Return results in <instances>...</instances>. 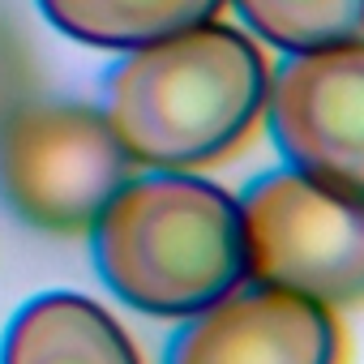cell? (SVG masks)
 <instances>
[{
    "instance_id": "cell-1",
    "label": "cell",
    "mask_w": 364,
    "mask_h": 364,
    "mask_svg": "<svg viewBox=\"0 0 364 364\" xmlns=\"http://www.w3.org/2000/svg\"><path fill=\"white\" fill-rule=\"evenodd\" d=\"M266 86L262 48L215 18L124 52L103 77V116L137 167L202 171L249 141Z\"/></svg>"
},
{
    "instance_id": "cell-2",
    "label": "cell",
    "mask_w": 364,
    "mask_h": 364,
    "mask_svg": "<svg viewBox=\"0 0 364 364\" xmlns=\"http://www.w3.org/2000/svg\"><path fill=\"white\" fill-rule=\"evenodd\" d=\"M86 236L103 287L146 317L185 321L249 279L236 193L198 171L129 176Z\"/></svg>"
},
{
    "instance_id": "cell-3",
    "label": "cell",
    "mask_w": 364,
    "mask_h": 364,
    "mask_svg": "<svg viewBox=\"0 0 364 364\" xmlns=\"http://www.w3.org/2000/svg\"><path fill=\"white\" fill-rule=\"evenodd\" d=\"M245 228V270L330 313L364 304V202L334 193L291 167L253 176L236 198Z\"/></svg>"
},
{
    "instance_id": "cell-4",
    "label": "cell",
    "mask_w": 364,
    "mask_h": 364,
    "mask_svg": "<svg viewBox=\"0 0 364 364\" xmlns=\"http://www.w3.org/2000/svg\"><path fill=\"white\" fill-rule=\"evenodd\" d=\"M133 167L103 107L26 99L0 120V198L39 232L86 236Z\"/></svg>"
},
{
    "instance_id": "cell-5",
    "label": "cell",
    "mask_w": 364,
    "mask_h": 364,
    "mask_svg": "<svg viewBox=\"0 0 364 364\" xmlns=\"http://www.w3.org/2000/svg\"><path fill=\"white\" fill-rule=\"evenodd\" d=\"M262 116L283 167L364 202V35L283 52Z\"/></svg>"
},
{
    "instance_id": "cell-6",
    "label": "cell",
    "mask_w": 364,
    "mask_h": 364,
    "mask_svg": "<svg viewBox=\"0 0 364 364\" xmlns=\"http://www.w3.org/2000/svg\"><path fill=\"white\" fill-rule=\"evenodd\" d=\"M163 364H343V330L326 304L245 279L176 326Z\"/></svg>"
},
{
    "instance_id": "cell-7",
    "label": "cell",
    "mask_w": 364,
    "mask_h": 364,
    "mask_svg": "<svg viewBox=\"0 0 364 364\" xmlns=\"http://www.w3.org/2000/svg\"><path fill=\"white\" fill-rule=\"evenodd\" d=\"M0 364H141V355L129 330L90 296L43 291L14 313Z\"/></svg>"
},
{
    "instance_id": "cell-8",
    "label": "cell",
    "mask_w": 364,
    "mask_h": 364,
    "mask_svg": "<svg viewBox=\"0 0 364 364\" xmlns=\"http://www.w3.org/2000/svg\"><path fill=\"white\" fill-rule=\"evenodd\" d=\"M228 0H39L43 18L73 43L103 52H133L215 22Z\"/></svg>"
},
{
    "instance_id": "cell-9",
    "label": "cell",
    "mask_w": 364,
    "mask_h": 364,
    "mask_svg": "<svg viewBox=\"0 0 364 364\" xmlns=\"http://www.w3.org/2000/svg\"><path fill=\"white\" fill-rule=\"evenodd\" d=\"M240 22L279 52L330 48L364 35V0H228Z\"/></svg>"
},
{
    "instance_id": "cell-10",
    "label": "cell",
    "mask_w": 364,
    "mask_h": 364,
    "mask_svg": "<svg viewBox=\"0 0 364 364\" xmlns=\"http://www.w3.org/2000/svg\"><path fill=\"white\" fill-rule=\"evenodd\" d=\"M26 90H31V56H26V43L0 22V120H5L14 107L26 103Z\"/></svg>"
}]
</instances>
